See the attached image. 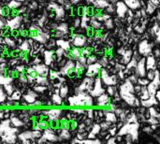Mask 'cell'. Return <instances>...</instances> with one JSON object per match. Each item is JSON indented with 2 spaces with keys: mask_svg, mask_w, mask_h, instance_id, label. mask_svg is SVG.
I'll list each match as a JSON object with an SVG mask.
<instances>
[{
  "mask_svg": "<svg viewBox=\"0 0 160 144\" xmlns=\"http://www.w3.org/2000/svg\"><path fill=\"white\" fill-rule=\"evenodd\" d=\"M145 62H146V68L148 69H157L159 67V62L158 59H157L153 54H150L145 57Z\"/></svg>",
  "mask_w": 160,
  "mask_h": 144,
  "instance_id": "cell-19",
  "label": "cell"
},
{
  "mask_svg": "<svg viewBox=\"0 0 160 144\" xmlns=\"http://www.w3.org/2000/svg\"><path fill=\"white\" fill-rule=\"evenodd\" d=\"M155 75H156V69H155V70H154V69H148V70H147V72H146L145 77H146V78L151 82V81H153V80H154Z\"/></svg>",
  "mask_w": 160,
  "mask_h": 144,
  "instance_id": "cell-50",
  "label": "cell"
},
{
  "mask_svg": "<svg viewBox=\"0 0 160 144\" xmlns=\"http://www.w3.org/2000/svg\"><path fill=\"white\" fill-rule=\"evenodd\" d=\"M35 84L46 85V86H48V85L50 84V79H49L48 77L37 75V76L35 77Z\"/></svg>",
  "mask_w": 160,
  "mask_h": 144,
  "instance_id": "cell-33",
  "label": "cell"
},
{
  "mask_svg": "<svg viewBox=\"0 0 160 144\" xmlns=\"http://www.w3.org/2000/svg\"><path fill=\"white\" fill-rule=\"evenodd\" d=\"M98 77L100 78L102 83L105 86L108 85H117L119 82V78L117 74H112L106 67H101Z\"/></svg>",
  "mask_w": 160,
  "mask_h": 144,
  "instance_id": "cell-3",
  "label": "cell"
},
{
  "mask_svg": "<svg viewBox=\"0 0 160 144\" xmlns=\"http://www.w3.org/2000/svg\"><path fill=\"white\" fill-rule=\"evenodd\" d=\"M144 1H145V0H144Z\"/></svg>",
  "mask_w": 160,
  "mask_h": 144,
  "instance_id": "cell-63",
  "label": "cell"
},
{
  "mask_svg": "<svg viewBox=\"0 0 160 144\" xmlns=\"http://www.w3.org/2000/svg\"><path fill=\"white\" fill-rule=\"evenodd\" d=\"M103 11H104L105 13L110 14V15L114 14V13H115V5H113V4H109V5L104 8Z\"/></svg>",
  "mask_w": 160,
  "mask_h": 144,
  "instance_id": "cell-44",
  "label": "cell"
},
{
  "mask_svg": "<svg viewBox=\"0 0 160 144\" xmlns=\"http://www.w3.org/2000/svg\"><path fill=\"white\" fill-rule=\"evenodd\" d=\"M55 43H56V47H60L62 49H64L65 51L68 52L72 47H71V44H70V41L68 40V39H64V38H57L55 40Z\"/></svg>",
  "mask_w": 160,
  "mask_h": 144,
  "instance_id": "cell-23",
  "label": "cell"
},
{
  "mask_svg": "<svg viewBox=\"0 0 160 144\" xmlns=\"http://www.w3.org/2000/svg\"><path fill=\"white\" fill-rule=\"evenodd\" d=\"M95 105L98 108H101V109H104L106 107H108L110 105V103L112 102L111 101V97L106 94V93H103L101 95H99L98 97H95Z\"/></svg>",
  "mask_w": 160,
  "mask_h": 144,
  "instance_id": "cell-15",
  "label": "cell"
},
{
  "mask_svg": "<svg viewBox=\"0 0 160 144\" xmlns=\"http://www.w3.org/2000/svg\"><path fill=\"white\" fill-rule=\"evenodd\" d=\"M9 9L11 10H16L18 9L21 6H22V3L18 1V0H8V2L6 5Z\"/></svg>",
  "mask_w": 160,
  "mask_h": 144,
  "instance_id": "cell-36",
  "label": "cell"
},
{
  "mask_svg": "<svg viewBox=\"0 0 160 144\" xmlns=\"http://www.w3.org/2000/svg\"><path fill=\"white\" fill-rule=\"evenodd\" d=\"M89 26L93 28L94 30H102L103 29V23L99 22L98 20L95 19L94 17L90 16V22H89Z\"/></svg>",
  "mask_w": 160,
  "mask_h": 144,
  "instance_id": "cell-30",
  "label": "cell"
},
{
  "mask_svg": "<svg viewBox=\"0 0 160 144\" xmlns=\"http://www.w3.org/2000/svg\"><path fill=\"white\" fill-rule=\"evenodd\" d=\"M114 27H115V23L112 17L103 22V28H105L106 30H112L114 29Z\"/></svg>",
  "mask_w": 160,
  "mask_h": 144,
  "instance_id": "cell-39",
  "label": "cell"
},
{
  "mask_svg": "<svg viewBox=\"0 0 160 144\" xmlns=\"http://www.w3.org/2000/svg\"><path fill=\"white\" fill-rule=\"evenodd\" d=\"M22 52H24V53H29L31 49H32V46L31 44L29 43L27 37L25 39H23L20 44H19V48H18Z\"/></svg>",
  "mask_w": 160,
  "mask_h": 144,
  "instance_id": "cell-27",
  "label": "cell"
},
{
  "mask_svg": "<svg viewBox=\"0 0 160 144\" xmlns=\"http://www.w3.org/2000/svg\"><path fill=\"white\" fill-rule=\"evenodd\" d=\"M138 78H139V77H138L135 73H132V74L128 75V81H130L133 84H135V83H137V82H138Z\"/></svg>",
  "mask_w": 160,
  "mask_h": 144,
  "instance_id": "cell-52",
  "label": "cell"
},
{
  "mask_svg": "<svg viewBox=\"0 0 160 144\" xmlns=\"http://www.w3.org/2000/svg\"><path fill=\"white\" fill-rule=\"evenodd\" d=\"M150 82V81L146 78V77H142V78H138V82L137 83L140 84L141 86H147V84Z\"/></svg>",
  "mask_w": 160,
  "mask_h": 144,
  "instance_id": "cell-49",
  "label": "cell"
},
{
  "mask_svg": "<svg viewBox=\"0 0 160 144\" xmlns=\"http://www.w3.org/2000/svg\"><path fill=\"white\" fill-rule=\"evenodd\" d=\"M146 123H148L150 126H151V125H158V124H159V118L150 116V117L146 120Z\"/></svg>",
  "mask_w": 160,
  "mask_h": 144,
  "instance_id": "cell-51",
  "label": "cell"
},
{
  "mask_svg": "<svg viewBox=\"0 0 160 144\" xmlns=\"http://www.w3.org/2000/svg\"><path fill=\"white\" fill-rule=\"evenodd\" d=\"M3 43H5L7 45V47L10 48L12 51L17 49V43H16V38L13 37L11 36H8V37H4V40H3Z\"/></svg>",
  "mask_w": 160,
  "mask_h": 144,
  "instance_id": "cell-25",
  "label": "cell"
},
{
  "mask_svg": "<svg viewBox=\"0 0 160 144\" xmlns=\"http://www.w3.org/2000/svg\"><path fill=\"white\" fill-rule=\"evenodd\" d=\"M38 96H39V95H38L37 92H35L33 89H32V90L29 89V90L26 91V93H24V94L22 95V98H21V99L23 100V101L29 106V105L33 104V103L35 102L36 99L38 98Z\"/></svg>",
  "mask_w": 160,
  "mask_h": 144,
  "instance_id": "cell-16",
  "label": "cell"
},
{
  "mask_svg": "<svg viewBox=\"0 0 160 144\" xmlns=\"http://www.w3.org/2000/svg\"><path fill=\"white\" fill-rule=\"evenodd\" d=\"M2 86H3L2 88L4 89V91H5V93L7 94L8 97H9V96L13 93V91L15 90V87H14L13 82L6 83V84H4V85H2Z\"/></svg>",
  "mask_w": 160,
  "mask_h": 144,
  "instance_id": "cell-40",
  "label": "cell"
},
{
  "mask_svg": "<svg viewBox=\"0 0 160 144\" xmlns=\"http://www.w3.org/2000/svg\"><path fill=\"white\" fill-rule=\"evenodd\" d=\"M47 22H48V13H47V11H44V13L42 15H40V18L38 21V25L42 28L45 26Z\"/></svg>",
  "mask_w": 160,
  "mask_h": 144,
  "instance_id": "cell-41",
  "label": "cell"
},
{
  "mask_svg": "<svg viewBox=\"0 0 160 144\" xmlns=\"http://www.w3.org/2000/svg\"><path fill=\"white\" fill-rule=\"evenodd\" d=\"M81 26V17L79 16H75L73 22H72V29H76L79 28Z\"/></svg>",
  "mask_w": 160,
  "mask_h": 144,
  "instance_id": "cell-47",
  "label": "cell"
},
{
  "mask_svg": "<svg viewBox=\"0 0 160 144\" xmlns=\"http://www.w3.org/2000/svg\"><path fill=\"white\" fill-rule=\"evenodd\" d=\"M32 87H33V90H34L35 92H37L38 95H39V94H40V95H42V94H44L47 90H49L48 86H46V85L35 84V85H33Z\"/></svg>",
  "mask_w": 160,
  "mask_h": 144,
  "instance_id": "cell-42",
  "label": "cell"
},
{
  "mask_svg": "<svg viewBox=\"0 0 160 144\" xmlns=\"http://www.w3.org/2000/svg\"><path fill=\"white\" fill-rule=\"evenodd\" d=\"M42 131L33 129V130H25L17 135V141L22 143H33L37 142V140L41 137Z\"/></svg>",
  "mask_w": 160,
  "mask_h": 144,
  "instance_id": "cell-1",
  "label": "cell"
},
{
  "mask_svg": "<svg viewBox=\"0 0 160 144\" xmlns=\"http://www.w3.org/2000/svg\"><path fill=\"white\" fill-rule=\"evenodd\" d=\"M41 1H44V0H41Z\"/></svg>",
  "mask_w": 160,
  "mask_h": 144,
  "instance_id": "cell-62",
  "label": "cell"
},
{
  "mask_svg": "<svg viewBox=\"0 0 160 144\" xmlns=\"http://www.w3.org/2000/svg\"><path fill=\"white\" fill-rule=\"evenodd\" d=\"M42 54H43V62L45 65H47L48 67L51 66V64L54 61H56V56L53 52V51L52 50H44L42 52Z\"/></svg>",
  "mask_w": 160,
  "mask_h": 144,
  "instance_id": "cell-17",
  "label": "cell"
},
{
  "mask_svg": "<svg viewBox=\"0 0 160 144\" xmlns=\"http://www.w3.org/2000/svg\"><path fill=\"white\" fill-rule=\"evenodd\" d=\"M126 49H127V48H125V47H123V46L119 47V49L117 50V53H118V54H119V55L121 56V55H122V54L124 53V52L126 51Z\"/></svg>",
  "mask_w": 160,
  "mask_h": 144,
  "instance_id": "cell-56",
  "label": "cell"
},
{
  "mask_svg": "<svg viewBox=\"0 0 160 144\" xmlns=\"http://www.w3.org/2000/svg\"><path fill=\"white\" fill-rule=\"evenodd\" d=\"M47 10L52 11V13L54 14L55 19H56L57 21L62 20L63 18H65V16H66V14H67L64 6L58 4V3L55 2V1H51V2L49 3V5L47 6Z\"/></svg>",
  "mask_w": 160,
  "mask_h": 144,
  "instance_id": "cell-6",
  "label": "cell"
},
{
  "mask_svg": "<svg viewBox=\"0 0 160 144\" xmlns=\"http://www.w3.org/2000/svg\"><path fill=\"white\" fill-rule=\"evenodd\" d=\"M9 122H10V125L16 128H20L24 126V122L19 116H10Z\"/></svg>",
  "mask_w": 160,
  "mask_h": 144,
  "instance_id": "cell-29",
  "label": "cell"
},
{
  "mask_svg": "<svg viewBox=\"0 0 160 144\" xmlns=\"http://www.w3.org/2000/svg\"><path fill=\"white\" fill-rule=\"evenodd\" d=\"M144 133H148V134H150V133H152L153 132V129L151 128V127H143V130H142Z\"/></svg>",
  "mask_w": 160,
  "mask_h": 144,
  "instance_id": "cell-57",
  "label": "cell"
},
{
  "mask_svg": "<svg viewBox=\"0 0 160 144\" xmlns=\"http://www.w3.org/2000/svg\"><path fill=\"white\" fill-rule=\"evenodd\" d=\"M128 10V5L125 3L124 0H118L115 4V13L117 18H119L120 20H125L127 13Z\"/></svg>",
  "mask_w": 160,
  "mask_h": 144,
  "instance_id": "cell-7",
  "label": "cell"
},
{
  "mask_svg": "<svg viewBox=\"0 0 160 144\" xmlns=\"http://www.w3.org/2000/svg\"><path fill=\"white\" fill-rule=\"evenodd\" d=\"M51 101L53 106H62L63 98L59 96L58 92H54L51 97Z\"/></svg>",
  "mask_w": 160,
  "mask_h": 144,
  "instance_id": "cell-34",
  "label": "cell"
},
{
  "mask_svg": "<svg viewBox=\"0 0 160 144\" xmlns=\"http://www.w3.org/2000/svg\"><path fill=\"white\" fill-rule=\"evenodd\" d=\"M18 1H20V2L23 3V2H29V1H31V0H18Z\"/></svg>",
  "mask_w": 160,
  "mask_h": 144,
  "instance_id": "cell-61",
  "label": "cell"
},
{
  "mask_svg": "<svg viewBox=\"0 0 160 144\" xmlns=\"http://www.w3.org/2000/svg\"><path fill=\"white\" fill-rule=\"evenodd\" d=\"M117 1H118V0H109V3H110V4H113V5H115Z\"/></svg>",
  "mask_w": 160,
  "mask_h": 144,
  "instance_id": "cell-60",
  "label": "cell"
},
{
  "mask_svg": "<svg viewBox=\"0 0 160 144\" xmlns=\"http://www.w3.org/2000/svg\"><path fill=\"white\" fill-rule=\"evenodd\" d=\"M108 144H115L117 142H116V139H115V136H111L108 140H107V142H106Z\"/></svg>",
  "mask_w": 160,
  "mask_h": 144,
  "instance_id": "cell-54",
  "label": "cell"
},
{
  "mask_svg": "<svg viewBox=\"0 0 160 144\" xmlns=\"http://www.w3.org/2000/svg\"><path fill=\"white\" fill-rule=\"evenodd\" d=\"M28 8H29V10H32V11L37 10L38 8V1L37 0H31V1H29Z\"/></svg>",
  "mask_w": 160,
  "mask_h": 144,
  "instance_id": "cell-46",
  "label": "cell"
},
{
  "mask_svg": "<svg viewBox=\"0 0 160 144\" xmlns=\"http://www.w3.org/2000/svg\"><path fill=\"white\" fill-rule=\"evenodd\" d=\"M151 95L149 94L148 90H147V87L146 86H142V89L140 91V93L138 94V97L141 99V100H144V99H147Z\"/></svg>",
  "mask_w": 160,
  "mask_h": 144,
  "instance_id": "cell-38",
  "label": "cell"
},
{
  "mask_svg": "<svg viewBox=\"0 0 160 144\" xmlns=\"http://www.w3.org/2000/svg\"><path fill=\"white\" fill-rule=\"evenodd\" d=\"M98 55L91 53L89 56L86 57V65H91V64H93V63H96V62H98Z\"/></svg>",
  "mask_w": 160,
  "mask_h": 144,
  "instance_id": "cell-45",
  "label": "cell"
},
{
  "mask_svg": "<svg viewBox=\"0 0 160 144\" xmlns=\"http://www.w3.org/2000/svg\"><path fill=\"white\" fill-rule=\"evenodd\" d=\"M147 72V68H146V62H145V57L142 56L136 64L135 67V74L139 77V78H142L145 77Z\"/></svg>",
  "mask_w": 160,
  "mask_h": 144,
  "instance_id": "cell-11",
  "label": "cell"
},
{
  "mask_svg": "<svg viewBox=\"0 0 160 144\" xmlns=\"http://www.w3.org/2000/svg\"><path fill=\"white\" fill-rule=\"evenodd\" d=\"M105 93L110 97H112L113 96H115L118 93V87H117V85H108V86H106Z\"/></svg>",
  "mask_w": 160,
  "mask_h": 144,
  "instance_id": "cell-35",
  "label": "cell"
},
{
  "mask_svg": "<svg viewBox=\"0 0 160 144\" xmlns=\"http://www.w3.org/2000/svg\"><path fill=\"white\" fill-rule=\"evenodd\" d=\"M59 142L58 135L54 132L53 128L51 127L45 128L41 134V137L37 140L38 143H45V142Z\"/></svg>",
  "mask_w": 160,
  "mask_h": 144,
  "instance_id": "cell-4",
  "label": "cell"
},
{
  "mask_svg": "<svg viewBox=\"0 0 160 144\" xmlns=\"http://www.w3.org/2000/svg\"><path fill=\"white\" fill-rule=\"evenodd\" d=\"M133 56V50L132 49H126V51L124 52V53L121 55V58L119 60V63H121L122 65L126 66L132 58Z\"/></svg>",
  "mask_w": 160,
  "mask_h": 144,
  "instance_id": "cell-21",
  "label": "cell"
},
{
  "mask_svg": "<svg viewBox=\"0 0 160 144\" xmlns=\"http://www.w3.org/2000/svg\"><path fill=\"white\" fill-rule=\"evenodd\" d=\"M74 67H75V62H74V60L68 59V62L66 63V65L63 66L62 67H60L58 71H59V73H60L61 76H71L72 74H75Z\"/></svg>",
  "mask_w": 160,
  "mask_h": 144,
  "instance_id": "cell-12",
  "label": "cell"
},
{
  "mask_svg": "<svg viewBox=\"0 0 160 144\" xmlns=\"http://www.w3.org/2000/svg\"><path fill=\"white\" fill-rule=\"evenodd\" d=\"M7 20V27H8L10 30L19 29L22 22V16L20 14H16L13 16H10Z\"/></svg>",
  "mask_w": 160,
  "mask_h": 144,
  "instance_id": "cell-10",
  "label": "cell"
},
{
  "mask_svg": "<svg viewBox=\"0 0 160 144\" xmlns=\"http://www.w3.org/2000/svg\"><path fill=\"white\" fill-rule=\"evenodd\" d=\"M158 7H157L154 3H152L150 0H148V1L145 3V7H144L145 11H146V14L149 15V16L154 15V14L156 13V11L158 10Z\"/></svg>",
  "mask_w": 160,
  "mask_h": 144,
  "instance_id": "cell-26",
  "label": "cell"
},
{
  "mask_svg": "<svg viewBox=\"0 0 160 144\" xmlns=\"http://www.w3.org/2000/svg\"><path fill=\"white\" fill-rule=\"evenodd\" d=\"M139 128H140V124L138 122H136V123H125L118 129L116 135L125 136L127 134H130L136 142L139 138Z\"/></svg>",
  "mask_w": 160,
  "mask_h": 144,
  "instance_id": "cell-2",
  "label": "cell"
},
{
  "mask_svg": "<svg viewBox=\"0 0 160 144\" xmlns=\"http://www.w3.org/2000/svg\"><path fill=\"white\" fill-rule=\"evenodd\" d=\"M102 67L100 66V64L98 62H96V63H93L91 65H87L85 69V76L86 77H92V78H97L98 77V74H99V71H100V68Z\"/></svg>",
  "mask_w": 160,
  "mask_h": 144,
  "instance_id": "cell-13",
  "label": "cell"
},
{
  "mask_svg": "<svg viewBox=\"0 0 160 144\" xmlns=\"http://www.w3.org/2000/svg\"><path fill=\"white\" fill-rule=\"evenodd\" d=\"M84 0H69V2L71 3V5H74V6H78L80 7L81 6V3L83 2Z\"/></svg>",
  "mask_w": 160,
  "mask_h": 144,
  "instance_id": "cell-55",
  "label": "cell"
},
{
  "mask_svg": "<svg viewBox=\"0 0 160 144\" xmlns=\"http://www.w3.org/2000/svg\"><path fill=\"white\" fill-rule=\"evenodd\" d=\"M58 137H59V142L68 141V140H70L71 139L72 134H71V132H70L69 129H68V128H61V131L58 134Z\"/></svg>",
  "mask_w": 160,
  "mask_h": 144,
  "instance_id": "cell-31",
  "label": "cell"
},
{
  "mask_svg": "<svg viewBox=\"0 0 160 144\" xmlns=\"http://www.w3.org/2000/svg\"><path fill=\"white\" fill-rule=\"evenodd\" d=\"M159 102L156 99L155 96L154 95H151L147 99H144V100H141V106L148 109L152 106H155V105H158Z\"/></svg>",
  "mask_w": 160,
  "mask_h": 144,
  "instance_id": "cell-22",
  "label": "cell"
},
{
  "mask_svg": "<svg viewBox=\"0 0 160 144\" xmlns=\"http://www.w3.org/2000/svg\"><path fill=\"white\" fill-rule=\"evenodd\" d=\"M7 98H8V96L5 93L4 89L0 88V105H4V103L6 102Z\"/></svg>",
  "mask_w": 160,
  "mask_h": 144,
  "instance_id": "cell-48",
  "label": "cell"
},
{
  "mask_svg": "<svg viewBox=\"0 0 160 144\" xmlns=\"http://www.w3.org/2000/svg\"><path fill=\"white\" fill-rule=\"evenodd\" d=\"M154 96H155L156 99H157V100H158V101L159 102V101H160V91H159V89H158V91H157V92L155 93V95H154Z\"/></svg>",
  "mask_w": 160,
  "mask_h": 144,
  "instance_id": "cell-58",
  "label": "cell"
},
{
  "mask_svg": "<svg viewBox=\"0 0 160 144\" xmlns=\"http://www.w3.org/2000/svg\"><path fill=\"white\" fill-rule=\"evenodd\" d=\"M50 37H51V36L49 35V33H46V32H44V31H41V32L37 33L32 38H33L35 41L38 42L39 44H46L47 41L50 39Z\"/></svg>",
  "mask_w": 160,
  "mask_h": 144,
  "instance_id": "cell-20",
  "label": "cell"
},
{
  "mask_svg": "<svg viewBox=\"0 0 160 144\" xmlns=\"http://www.w3.org/2000/svg\"><path fill=\"white\" fill-rule=\"evenodd\" d=\"M147 110H148V112H149L150 116H152V117H157V118H160L159 107H158V105L152 106V107L148 108Z\"/></svg>",
  "mask_w": 160,
  "mask_h": 144,
  "instance_id": "cell-37",
  "label": "cell"
},
{
  "mask_svg": "<svg viewBox=\"0 0 160 144\" xmlns=\"http://www.w3.org/2000/svg\"><path fill=\"white\" fill-rule=\"evenodd\" d=\"M71 44L73 47L82 49L87 46V36L84 34H76L71 37Z\"/></svg>",
  "mask_w": 160,
  "mask_h": 144,
  "instance_id": "cell-8",
  "label": "cell"
},
{
  "mask_svg": "<svg viewBox=\"0 0 160 144\" xmlns=\"http://www.w3.org/2000/svg\"><path fill=\"white\" fill-rule=\"evenodd\" d=\"M105 93V85L102 83L101 80L99 77H97L95 78V83H94V86L92 88V90L89 92V94L95 98L97 97H98L99 95Z\"/></svg>",
  "mask_w": 160,
  "mask_h": 144,
  "instance_id": "cell-9",
  "label": "cell"
},
{
  "mask_svg": "<svg viewBox=\"0 0 160 144\" xmlns=\"http://www.w3.org/2000/svg\"><path fill=\"white\" fill-rule=\"evenodd\" d=\"M66 52H67V51H65L64 49H62V48H60V47H57L56 49H54L53 52H54V54H55V56H56V58H57L56 60H58V59L62 58L63 56H65Z\"/></svg>",
  "mask_w": 160,
  "mask_h": 144,
  "instance_id": "cell-43",
  "label": "cell"
},
{
  "mask_svg": "<svg viewBox=\"0 0 160 144\" xmlns=\"http://www.w3.org/2000/svg\"><path fill=\"white\" fill-rule=\"evenodd\" d=\"M68 58L71 59V60H74L76 61L82 54V49L80 48H77V47H72L69 51H68Z\"/></svg>",
  "mask_w": 160,
  "mask_h": 144,
  "instance_id": "cell-28",
  "label": "cell"
},
{
  "mask_svg": "<svg viewBox=\"0 0 160 144\" xmlns=\"http://www.w3.org/2000/svg\"><path fill=\"white\" fill-rule=\"evenodd\" d=\"M84 1H86V4L88 6L93 7L98 12L103 11L104 8L110 4L109 0H84Z\"/></svg>",
  "mask_w": 160,
  "mask_h": 144,
  "instance_id": "cell-14",
  "label": "cell"
},
{
  "mask_svg": "<svg viewBox=\"0 0 160 144\" xmlns=\"http://www.w3.org/2000/svg\"><path fill=\"white\" fill-rule=\"evenodd\" d=\"M3 7L1 5H0V16H4V11H3Z\"/></svg>",
  "mask_w": 160,
  "mask_h": 144,
  "instance_id": "cell-59",
  "label": "cell"
},
{
  "mask_svg": "<svg viewBox=\"0 0 160 144\" xmlns=\"http://www.w3.org/2000/svg\"><path fill=\"white\" fill-rule=\"evenodd\" d=\"M58 94H59V96L63 99L64 98H67L68 97V95H69V86L66 82L60 83L59 88H58Z\"/></svg>",
  "mask_w": 160,
  "mask_h": 144,
  "instance_id": "cell-24",
  "label": "cell"
},
{
  "mask_svg": "<svg viewBox=\"0 0 160 144\" xmlns=\"http://www.w3.org/2000/svg\"><path fill=\"white\" fill-rule=\"evenodd\" d=\"M124 1L128 5V8H130L132 10H136V9H139L142 7L140 0H124Z\"/></svg>",
  "mask_w": 160,
  "mask_h": 144,
  "instance_id": "cell-32",
  "label": "cell"
},
{
  "mask_svg": "<svg viewBox=\"0 0 160 144\" xmlns=\"http://www.w3.org/2000/svg\"><path fill=\"white\" fill-rule=\"evenodd\" d=\"M33 68L36 71L37 75H39V76L48 77L49 72H50V67L47 65L42 64V63H39L38 65H34L33 66Z\"/></svg>",
  "mask_w": 160,
  "mask_h": 144,
  "instance_id": "cell-18",
  "label": "cell"
},
{
  "mask_svg": "<svg viewBox=\"0 0 160 144\" xmlns=\"http://www.w3.org/2000/svg\"><path fill=\"white\" fill-rule=\"evenodd\" d=\"M156 43L152 41H150L148 38H144L142 40H141L138 44V52L142 55V56H148L150 54H152V52H153V48L155 47ZM157 46V45H156Z\"/></svg>",
  "mask_w": 160,
  "mask_h": 144,
  "instance_id": "cell-5",
  "label": "cell"
},
{
  "mask_svg": "<svg viewBox=\"0 0 160 144\" xmlns=\"http://www.w3.org/2000/svg\"><path fill=\"white\" fill-rule=\"evenodd\" d=\"M7 26V20L4 16H0V31Z\"/></svg>",
  "mask_w": 160,
  "mask_h": 144,
  "instance_id": "cell-53",
  "label": "cell"
}]
</instances>
